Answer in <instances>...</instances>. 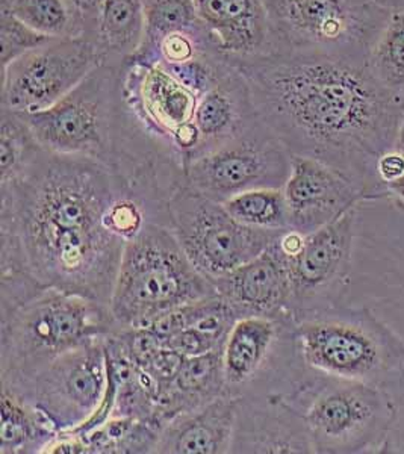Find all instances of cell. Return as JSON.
<instances>
[{
	"mask_svg": "<svg viewBox=\"0 0 404 454\" xmlns=\"http://www.w3.org/2000/svg\"><path fill=\"white\" fill-rule=\"evenodd\" d=\"M125 192L105 164L43 149L23 175L0 184V274H27L109 306L126 241L106 217Z\"/></svg>",
	"mask_w": 404,
	"mask_h": 454,
	"instance_id": "6da1fadb",
	"label": "cell"
},
{
	"mask_svg": "<svg viewBox=\"0 0 404 454\" xmlns=\"http://www.w3.org/2000/svg\"><path fill=\"white\" fill-rule=\"evenodd\" d=\"M254 109L291 155L347 176L365 201L388 197L377 160L395 149L404 111L369 64L306 53L237 59Z\"/></svg>",
	"mask_w": 404,
	"mask_h": 454,
	"instance_id": "7a4b0ae2",
	"label": "cell"
},
{
	"mask_svg": "<svg viewBox=\"0 0 404 454\" xmlns=\"http://www.w3.org/2000/svg\"><path fill=\"white\" fill-rule=\"evenodd\" d=\"M120 329L109 306L96 300L43 286L27 274H0V380L31 376Z\"/></svg>",
	"mask_w": 404,
	"mask_h": 454,
	"instance_id": "3957f363",
	"label": "cell"
},
{
	"mask_svg": "<svg viewBox=\"0 0 404 454\" xmlns=\"http://www.w3.org/2000/svg\"><path fill=\"white\" fill-rule=\"evenodd\" d=\"M296 336L314 372L388 391L404 385V340L367 308L339 305L301 315Z\"/></svg>",
	"mask_w": 404,
	"mask_h": 454,
	"instance_id": "277c9868",
	"label": "cell"
},
{
	"mask_svg": "<svg viewBox=\"0 0 404 454\" xmlns=\"http://www.w3.org/2000/svg\"><path fill=\"white\" fill-rule=\"evenodd\" d=\"M215 295V285L190 262L170 227L149 222L126 243L109 310L130 329Z\"/></svg>",
	"mask_w": 404,
	"mask_h": 454,
	"instance_id": "5b68a950",
	"label": "cell"
},
{
	"mask_svg": "<svg viewBox=\"0 0 404 454\" xmlns=\"http://www.w3.org/2000/svg\"><path fill=\"white\" fill-rule=\"evenodd\" d=\"M286 398L305 419L316 454L378 451L388 445L397 419L388 389L314 370Z\"/></svg>",
	"mask_w": 404,
	"mask_h": 454,
	"instance_id": "8992f818",
	"label": "cell"
},
{
	"mask_svg": "<svg viewBox=\"0 0 404 454\" xmlns=\"http://www.w3.org/2000/svg\"><path fill=\"white\" fill-rule=\"evenodd\" d=\"M267 53H306L369 64L392 11L374 0H264Z\"/></svg>",
	"mask_w": 404,
	"mask_h": 454,
	"instance_id": "52a82bcc",
	"label": "cell"
},
{
	"mask_svg": "<svg viewBox=\"0 0 404 454\" xmlns=\"http://www.w3.org/2000/svg\"><path fill=\"white\" fill-rule=\"evenodd\" d=\"M120 66L106 61L52 108L19 114L43 149L97 160L113 170L121 115Z\"/></svg>",
	"mask_w": 404,
	"mask_h": 454,
	"instance_id": "ba28073f",
	"label": "cell"
},
{
	"mask_svg": "<svg viewBox=\"0 0 404 454\" xmlns=\"http://www.w3.org/2000/svg\"><path fill=\"white\" fill-rule=\"evenodd\" d=\"M311 372L301 357L292 315L235 321L223 348L226 395H290Z\"/></svg>",
	"mask_w": 404,
	"mask_h": 454,
	"instance_id": "9c48e42d",
	"label": "cell"
},
{
	"mask_svg": "<svg viewBox=\"0 0 404 454\" xmlns=\"http://www.w3.org/2000/svg\"><path fill=\"white\" fill-rule=\"evenodd\" d=\"M170 229L190 262L211 282L264 254L284 231H260L237 222L223 203L182 184L170 200Z\"/></svg>",
	"mask_w": 404,
	"mask_h": 454,
	"instance_id": "30bf717a",
	"label": "cell"
},
{
	"mask_svg": "<svg viewBox=\"0 0 404 454\" xmlns=\"http://www.w3.org/2000/svg\"><path fill=\"white\" fill-rule=\"evenodd\" d=\"M106 61L93 38H53L2 67L0 109L34 114L52 108Z\"/></svg>",
	"mask_w": 404,
	"mask_h": 454,
	"instance_id": "8fae6325",
	"label": "cell"
},
{
	"mask_svg": "<svg viewBox=\"0 0 404 454\" xmlns=\"http://www.w3.org/2000/svg\"><path fill=\"white\" fill-rule=\"evenodd\" d=\"M108 383L105 336L64 353L19 380H0L46 413L59 432H73L91 419Z\"/></svg>",
	"mask_w": 404,
	"mask_h": 454,
	"instance_id": "7c38bea8",
	"label": "cell"
},
{
	"mask_svg": "<svg viewBox=\"0 0 404 454\" xmlns=\"http://www.w3.org/2000/svg\"><path fill=\"white\" fill-rule=\"evenodd\" d=\"M291 158L290 150L260 119L235 140L190 160L183 167L185 185L220 203L252 190L284 188Z\"/></svg>",
	"mask_w": 404,
	"mask_h": 454,
	"instance_id": "4fadbf2b",
	"label": "cell"
},
{
	"mask_svg": "<svg viewBox=\"0 0 404 454\" xmlns=\"http://www.w3.org/2000/svg\"><path fill=\"white\" fill-rule=\"evenodd\" d=\"M119 88L135 121L176 153L185 166L200 140L194 123L198 94L182 85L161 62L152 64L134 58L121 62Z\"/></svg>",
	"mask_w": 404,
	"mask_h": 454,
	"instance_id": "5bb4252c",
	"label": "cell"
},
{
	"mask_svg": "<svg viewBox=\"0 0 404 454\" xmlns=\"http://www.w3.org/2000/svg\"><path fill=\"white\" fill-rule=\"evenodd\" d=\"M356 209L305 235L299 252L288 256L291 312L294 318L341 305L352 271Z\"/></svg>",
	"mask_w": 404,
	"mask_h": 454,
	"instance_id": "9a60e30c",
	"label": "cell"
},
{
	"mask_svg": "<svg viewBox=\"0 0 404 454\" xmlns=\"http://www.w3.org/2000/svg\"><path fill=\"white\" fill-rule=\"evenodd\" d=\"M291 231L309 235L337 222L361 201L362 192L352 179L322 160L292 155L285 186Z\"/></svg>",
	"mask_w": 404,
	"mask_h": 454,
	"instance_id": "2e32d148",
	"label": "cell"
},
{
	"mask_svg": "<svg viewBox=\"0 0 404 454\" xmlns=\"http://www.w3.org/2000/svg\"><path fill=\"white\" fill-rule=\"evenodd\" d=\"M234 454L314 453L305 419L285 395L237 398Z\"/></svg>",
	"mask_w": 404,
	"mask_h": 454,
	"instance_id": "e0dca14e",
	"label": "cell"
},
{
	"mask_svg": "<svg viewBox=\"0 0 404 454\" xmlns=\"http://www.w3.org/2000/svg\"><path fill=\"white\" fill-rule=\"evenodd\" d=\"M277 239L264 254L214 282L217 294L238 318L254 315H292L288 256L280 248Z\"/></svg>",
	"mask_w": 404,
	"mask_h": 454,
	"instance_id": "ac0fdd59",
	"label": "cell"
},
{
	"mask_svg": "<svg viewBox=\"0 0 404 454\" xmlns=\"http://www.w3.org/2000/svg\"><path fill=\"white\" fill-rule=\"evenodd\" d=\"M258 121L260 115L252 102L247 81L229 59L217 82L198 98L194 123L200 140L187 164L235 140Z\"/></svg>",
	"mask_w": 404,
	"mask_h": 454,
	"instance_id": "d6986e66",
	"label": "cell"
},
{
	"mask_svg": "<svg viewBox=\"0 0 404 454\" xmlns=\"http://www.w3.org/2000/svg\"><path fill=\"white\" fill-rule=\"evenodd\" d=\"M215 46L230 61L268 51V17L264 0H192Z\"/></svg>",
	"mask_w": 404,
	"mask_h": 454,
	"instance_id": "ffe728a7",
	"label": "cell"
},
{
	"mask_svg": "<svg viewBox=\"0 0 404 454\" xmlns=\"http://www.w3.org/2000/svg\"><path fill=\"white\" fill-rule=\"evenodd\" d=\"M237 398L223 395L202 408L182 412L161 428L155 453L228 454L232 449Z\"/></svg>",
	"mask_w": 404,
	"mask_h": 454,
	"instance_id": "44dd1931",
	"label": "cell"
},
{
	"mask_svg": "<svg viewBox=\"0 0 404 454\" xmlns=\"http://www.w3.org/2000/svg\"><path fill=\"white\" fill-rule=\"evenodd\" d=\"M223 395V350L185 357L175 382L159 397V419L166 424L179 413L202 408Z\"/></svg>",
	"mask_w": 404,
	"mask_h": 454,
	"instance_id": "7402d4cb",
	"label": "cell"
},
{
	"mask_svg": "<svg viewBox=\"0 0 404 454\" xmlns=\"http://www.w3.org/2000/svg\"><path fill=\"white\" fill-rule=\"evenodd\" d=\"M2 387L0 454L46 453L59 430L46 413L27 398Z\"/></svg>",
	"mask_w": 404,
	"mask_h": 454,
	"instance_id": "603a6c76",
	"label": "cell"
},
{
	"mask_svg": "<svg viewBox=\"0 0 404 454\" xmlns=\"http://www.w3.org/2000/svg\"><path fill=\"white\" fill-rule=\"evenodd\" d=\"M143 0H105L97 21L96 42L108 61L123 62L134 57L144 42Z\"/></svg>",
	"mask_w": 404,
	"mask_h": 454,
	"instance_id": "cb8c5ba5",
	"label": "cell"
},
{
	"mask_svg": "<svg viewBox=\"0 0 404 454\" xmlns=\"http://www.w3.org/2000/svg\"><path fill=\"white\" fill-rule=\"evenodd\" d=\"M161 428L144 419L111 417L100 427L81 438L87 442L89 453H155Z\"/></svg>",
	"mask_w": 404,
	"mask_h": 454,
	"instance_id": "d4e9b609",
	"label": "cell"
},
{
	"mask_svg": "<svg viewBox=\"0 0 404 454\" xmlns=\"http://www.w3.org/2000/svg\"><path fill=\"white\" fill-rule=\"evenodd\" d=\"M0 10L49 38L85 36V25L68 0H12Z\"/></svg>",
	"mask_w": 404,
	"mask_h": 454,
	"instance_id": "484cf974",
	"label": "cell"
},
{
	"mask_svg": "<svg viewBox=\"0 0 404 454\" xmlns=\"http://www.w3.org/2000/svg\"><path fill=\"white\" fill-rule=\"evenodd\" d=\"M226 211L244 226L260 231H286L288 207L284 188H260L224 201Z\"/></svg>",
	"mask_w": 404,
	"mask_h": 454,
	"instance_id": "4316f807",
	"label": "cell"
},
{
	"mask_svg": "<svg viewBox=\"0 0 404 454\" xmlns=\"http://www.w3.org/2000/svg\"><path fill=\"white\" fill-rule=\"evenodd\" d=\"M145 34L135 59L147 61L156 44L171 32L203 27L192 0H143Z\"/></svg>",
	"mask_w": 404,
	"mask_h": 454,
	"instance_id": "83f0119b",
	"label": "cell"
},
{
	"mask_svg": "<svg viewBox=\"0 0 404 454\" xmlns=\"http://www.w3.org/2000/svg\"><path fill=\"white\" fill-rule=\"evenodd\" d=\"M42 150L21 115L0 109V184L23 175Z\"/></svg>",
	"mask_w": 404,
	"mask_h": 454,
	"instance_id": "f1b7e54d",
	"label": "cell"
},
{
	"mask_svg": "<svg viewBox=\"0 0 404 454\" xmlns=\"http://www.w3.org/2000/svg\"><path fill=\"white\" fill-rule=\"evenodd\" d=\"M369 68L380 85L399 96L404 87V10L392 11L371 51Z\"/></svg>",
	"mask_w": 404,
	"mask_h": 454,
	"instance_id": "f546056e",
	"label": "cell"
},
{
	"mask_svg": "<svg viewBox=\"0 0 404 454\" xmlns=\"http://www.w3.org/2000/svg\"><path fill=\"white\" fill-rule=\"evenodd\" d=\"M53 38L42 35L21 23L10 11L0 10V59L2 67Z\"/></svg>",
	"mask_w": 404,
	"mask_h": 454,
	"instance_id": "4dcf8cb0",
	"label": "cell"
},
{
	"mask_svg": "<svg viewBox=\"0 0 404 454\" xmlns=\"http://www.w3.org/2000/svg\"><path fill=\"white\" fill-rule=\"evenodd\" d=\"M70 5L78 12L85 25V36L96 40L97 32V21H99L100 11L105 0H68Z\"/></svg>",
	"mask_w": 404,
	"mask_h": 454,
	"instance_id": "1f68e13d",
	"label": "cell"
},
{
	"mask_svg": "<svg viewBox=\"0 0 404 454\" xmlns=\"http://www.w3.org/2000/svg\"><path fill=\"white\" fill-rule=\"evenodd\" d=\"M377 173L380 181L386 186L391 182L397 181L404 175V156L395 149L380 156L377 160Z\"/></svg>",
	"mask_w": 404,
	"mask_h": 454,
	"instance_id": "d6a6232c",
	"label": "cell"
},
{
	"mask_svg": "<svg viewBox=\"0 0 404 454\" xmlns=\"http://www.w3.org/2000/svg\"><path fill=\"white\" fill-rule=\"evenodd\" d=\"M386 188H388L389 199H392L395 205H399L400 207L404 209V175L397 181L388 184Z\"/></svg>",
	"mask_w": 404,
	"mask_h": 454,
	"instance_id": "836d02e7",
	"label": "cell"
},
{
	"mask_svg": "<svg viewBox=\"0 0 404 454\" xmlns=\"http://www.w3.org/2000/svg\"><path fill=\"white\" fill-rule=\"evenodd\" d=\"M374 2L389 11L404 10V0H374Z\"/></svg>",
	"mask_w": 404,
	"mask_h": 454,
	"instance_id": "e575fe53",
	"label": "cell"
},
{
	"mask_svg": "<svg viewBox=\"0 0 404 454\" xmlns=\"http://www.w3.org/2000/svg\"><path fill=\"white\" fill-rule=\"evenodd\" d=\"M395 150L400 152L404 156V115L400 123L399 134H397V140H395Z\"/></svg>",
	"mask_w": 404,
	"mask_h": 454,
	"instance_id": "d590c367",
	"label": "cell"
},
{
	"mask_svg": "<svg viewBox=\"0 0 404 454\" xmlns=\"http://www.w3.org/2000/svg\"><path fill=\"white\" fill-rule=\"evenodd\" d=\"M397 98H399L400 106H401V109H403L404 111V87L401 88V91H400L399 96H397Z\"/></svg>",
	"mask_w": 404,
	"mask_h": 454,
	"instance_id": "8d00e7d4",
	"label": "cell"
},
{
	"mask_svg": "<svg viewBox=\"0 0 404 454\" xmlns=\"http://www.w3.org/2000/svg\"><path fill=\"white\" fill-rule=\"evenodd\" d=\"M12 0H0V8H5V6L10 5Z\"/></svg>",
	"mask_w": 404,
	"mask_h": 454,
	"instance_id": "74e56055",
	"label": "cell"
}]
</instances>
